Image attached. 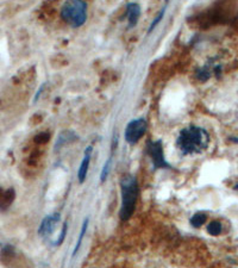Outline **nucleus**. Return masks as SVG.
Listing matches in <instances>:
<instances>
[{
	"instance_id": "17",
	"label": "nucleus",
	"mask_w": 238,
	"mask_h": 268,
	"mask_svg": "<svg viewBox=\"0 0 238 268\" xmlns=\"http://www.w3.org/2000/svg\"><path fill=\"white\" fill-rule=\"evenodd\" d=\"M66 232H67V224H64L62 231H61L60 237H58V241L56 242V244H58V246H60V244L62 243L63 241H64V236H66Z\"/></svg>"
},
{
	"instance_id": "1",
	"label": "nucleus",
	"mask_w": 238,
	"mask_h": 268,
	"mask_svg": "<svg viewBox=\"0 0 238 268\" xmlns=\"http://www.w3.org/2000/svg\"><path fill=\"white\" fill-rule=\"evenodd\" d=\"M210 135L205 129L196 125H190L182 129L176 140V147L182 154H200L208 147Z\"/></svg>"
},
{
	"instance_id": "5",
	"label": "nucleus",
	"mask_w": 238,
	"mask_h": 268,
	"mask_svg": "<svg viewBox=\"0 0 238 268\" xmlns=\"http://www.w3.org/2000/svg\"><path fill=\"white\" fill-rule=\"evenodd\" d=\"M148 155L150 156L152 163L155 168H169V164L164 160L162 142L161 141H155V142H148Z\"/></svg>"
},
{
	"instance_id": "2",
	"label": "nucleus",
	"mask_w": 238,
	"mask_h": 268,
	"mask_svg": "<svg viewBox=\"0 0 238 268\" xmlns=\"http://www.w3.org/2000/svg\"><path fill=\"white\" fill-rule=\"evenodd\" d=\"M120 191H122V208L119 211V217L122 220H128L136 209L138 199V182L135 176L130 174L125 175L120 181Z\"/></svg>"
},
{
	"instance_id": "14",
	"label": "nucleus",
	"mask_w": 238,
	"mask_h": 268,
	"mask_svg": "<svg viewBox=\"0 0 238 268\" xmlns=\"http://www.w3.org/2000/svg\"><path fill=\"white\" fill-rule=\"evenodd\" d=\"M49 138H50V135H49V132H41V134H38L36 137H35V142L43 144L47 143L49 141Z\"/></svg>"
},
{
	"instance_id": "9",
	"label": "nucleus",
	"mask_w": 238,
	"mask_h": 268,
	"mask_svg": "<svg viewBox=\"0 0 238 268\" xmlns=\"http://www.w3.org/2000/svg\"><path fill=\"white\" fill-rule=\"evenodd\" d=\"M14 191L12 188H10V190L7 191H2L1 193H0V208L1 209H6L12 204L13 199H14Z\"/></svg>"
},
{
	"instance_id": "11",
	"label": "nucleus",
	"mask_w": 238,
	"mask_h": 268,
	"mask_svg": "<svg viewBox=\"0 0 238 268\" xmlns=\"http://www.w3.org/2000/svg\"><path fill=\"white\" fill-rule=\"evenodd\" d=\"M222 230L223 226L219 220H212V222L207 225V232L210 235H212V236H218Z\"/></svg>"
},
{
	"instance_id": "13",
	"label": "nucleus",
	"mask_w": 238,
	"mask_h": 268,
	"mask_svg": "<svg viewBox=\"0 0 238 268\" xmlns=\"http://www.w3.org/2000/svg\"><path fill=\"white\" fill-rule=\"evenodd\" d=\"M164 12H166V6H164V7L162 8V10H161V11H160V13H158V14H157V16H156V18H155V19H154V22H152V23H151V25H150V26H149V29H148V34H150V32H151L152 30H154V29H155V28H156V25L158 24V23H160V22H161V19H162V18H163V16H164Z\"/></svg>"
},
{
	"instance_id": "16",
	"label": "nucleus",
	"mask_w": 238,
	"mask_h": 268,
	"mask_svg": "<svg viewBox=\"0 0 238 268\" xmlns=\"http://www.w3.org/2000/svg\"><path fill=\"white\" fill-rule=\"evenodd\" d=\"M198 78L200 79L201 81H205V80H207L208 78H210V73L207 72L206 69H201L200 72H199V74H198Z\"/></svg>"
},
{
	"instance_id": "15",
	"label": "nucleus",
	"mask_w": 238,
	"mask_h": 268,
	"mask_svg": "<svg viewBox=\"0 0 238 268\" xmlns=\"http://www.w3.org/2000/svg\"><path fill=\"white\" fill-rule=\"evenodd\" d=\"M110 164H111V159H108V160L106 161V163H105L104 168H102V170H101V175H100L101 182H104L105 180H106L108 172H110Z\"/></svg>"
},
{
	"instance_id": "3",
	"label": "nucleus",
	"mask_w": 238,
	"mask_h": 268,
	"mask_svg": "<svg viewBox=\"0 0 238 268\" xmlns=\"http://www.w3.org/2000/svg\"><path fill=\"white\" fill-rule=\"evenodd\" d=\"M61 17L67 24L73 28H80L86 23L87 19V4L80 0L64 2L61 8Z\"/></svg>"
},
{
	"instance_id": "4",
	"label": "nucleus",
	"mask_w": 238,
	"mask_h": 268,
	"mask_svg": "<svg viewBox=\"0 0 238 268\" xmlns=\"http://www.w3.org/2000/svg\"><path fill=\"white\" fill-rule=\"evenodd\" d=\"M146 129H148V124H146L145 119L138 118L134 119L126 125L125 129V141L130 144L137 143L143 135L145 134Z\"/></svg>"
},
{
	"instance_id": "12",
	"label": "nucleus",
	"mask_w": 238,
	"mask_h": 268,
	"mask_svg": "<svg viewBox=\"0 0 238 268\" xmlns=\"http://www.w3.org/2000/svg\"><path fill=\"white\" fill-rule=\"evenodd\" d=\"M87 226H88V218L85 219L84 222V225H82L81 228V231H80V235H79V238H78V242H76V246H75V249H74V253H73V255H75L76 253H78L79 248H80L81 246V242H82V238H84L85 234H86V230H87Z\"/></svg>"
},
{
	"instance_id": "6",
	"label": "nucleus",
	"mask_w": 238,
	"mask_h": 268,
	"mask_svg": "<svg viewBox=\"0 0 238 268\" xmlns=\"http://www.w3.org/2000/svg\"><path fill=\"white\" fill-rule=\"evenodd\" d=\"M60 220H61L60 214H52L50 216L46 217V218L42 220V223H41L38 234L42 237L49 236V235L54 231V229L56 228L58 223H60Z\"/></svg>"
},
{
	"instance_id": "18",
	"label": "nucleus",
	"mask_w": 238,
	"mask_h": 268,
	"mask_svg": "<svg viewBox=\"0 0 238 268\" xmlns=\"http://www.w3.org/2000/svg\"><path fill=\"white\" fill-rule=\"evenodd\" d=\"M235 188H236V190H238V185H236V186H235Z\"/></svg>"
},
{
	"instance_id": "10",
	"label": "nucleus",
	"mask_w": 238,
	"mask_h": 268,
	"mask_svg": "<svg viewBox=\"0 0 238 268\" xmlns=\"http://www.w3.org/2000/svg\"><path fill=\"white\" fill-rule=\"evenodd\" d=\"M206 219H207L206 214H204V212H198V214H195L194 216L190 218V224H192L193 228H200V226L206 222Z\"/></svg>"
},
{
	"instance_id": "7",
	"label": "nucleus",
	"mask_w": 238,
	"mask_h": 268,
	"mask_svg": "<svg viewBox=\"0 0 238 268\" xmlns=\"http://www.w3.org/2000/svg\"><path fill=\"white\" fill-rule=\"evenodd\" d=\"M126 16H128V22H129V28H135L138 22V18L141 16V6L136 2H129L126 5Z\"/></svg>"
},
{
	"instance_id": "8",
	"label": "nucleus",
	"mask_w": 238,
	"mask_h": 268,
	"mask_svg": "<svg viewBox=\"0 0 238 268\" xmlns=\"http://www.w3.org/2000/svg\"><path fill=\"white\" fill-rule=\"evenodd\" d=\"M92 152H93L92 146L87 147L86 150H85V158H84V160L81 161L80 168H79V173H78V179H79V182H80V184H82V182L86 180L87 170H88V167H90L91 154H92Z\"/></svg>"
}]
</instances>
